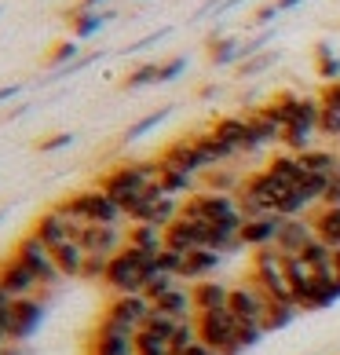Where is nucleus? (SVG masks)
Segmentation results:
<instances>
[{
	"mask_svg": "<svg viewBox=\"0 0 340 355\" xmlns=\"http://www.w3.org/2000/svg\"><path fill=\"white\" fill-rule=\"evenodd\" d=\"M282 220L278 213H267V216H256V220H245L242 223V245L249 249H260V245H274V239H278V231H282Z\"/></svg>",
	"mask_w": 340,
	"mask_h": 355,
	"instance_id": "17",
	"label": "nucleus"
},
{
	"mask_svg": "<svg viewBox=\"0 0 340 355\" xmlns=\"http://www.w3.org/2000/svg\"><path fill=\"white\" fill-rule=\"evenodd\" d=\"M179 355H216V352H213V348H205L202 340H194V345H190V348H183Z\"/></svg>",
	"mask_w": 340,
	"mask_h": 355,
	"instance_id": "57",
	"label": "nucleus"
},
{
	"mask_svg": "<svg viewBox=\"0 0 340 355\" xmlns=\"http://www.w3.org/2000/svg\"><path fill=\"white\" fill-rule=\"evenodd\" d=\"M190 293H194V311H216V308H227L231 286L220 279H202V282H190Z\"/></svg>",
	"mask_w": 340,
	"mask_h": 355,
	"instance_id": "19",
	"label": "nucleus"
},
{
	"mask_svg": "<svg viewBox=\"0 0 340 355\" xmlns=\"http://www.w3.org/2000/svg\"><path fill=\"white\" fill-rule=\"evenodd\" d=\"M44 319V297H26V300H15L11 304V337L15 345L30 340L37 334V326Z\"/></svg>",
	"mask_w": 340,
	"mask_h": 355,
	"instance_id": "12",
	"label": "nucleus"
},
{
	"mask_svg": "<svg viewBox=\"0 0 340 355\" xmlns=\"http://www.w3.org/2000/svg\"><path fill=\"white\" fill-rule=\"evenodd\" d=\"M0 286L8 289L11 300H26V297H44L41 282H37V275L22 264L15 257H4L0 260Z\"/></svg>",
	"mask_w": 340,
	"mask_h": 355,
	"instance_id": "9",
	"label": "nucleus"
},
{
	"mask_svg": "<svg viewBox=\"0 0 340 355\" xmlns=\"http://www.w3.org/2000/svg\"><path fill=\"white\" fill-rule=\"evenodd\" d=\"M158 187L172 198H190L194 191H202V180L183 173V168H172V165H161L158 162Z\"/></svg>",
	"mask_w": 340,
	"mask_h": 355,
	"instance_id": "20",
	"label": "nucleus"
},
{
	"mask_svg": "<svg viewBox=\"0 0 340 355\" xmlns=\"http://www.w3.org/2000/svg\"><path fill=\"white\" fill-rule=\"evenodd\" d=\"M289 289H293V300H296L300 311H325V308H333L330 300H325V293L315 286V275L304 279V282H293Z\"/></svg>",
	"mask_w": 340,
	"mask_h": 355,
	"instance_id": "31",
	"label": "nucleus"
},
{
	"mask_svg": "<svg viewBox=\"0 0 340 355\" xmlns=\"http://www.w3.org/2000/svg\"><path fill=\"white\" fill-rule=\"evenodd\" d=\"M227 264L224 253H216V249H190L187 257H183V271H179V282H202V279H213V275Z\"/></svg>",
	"mask_w": 340,
	"mask_h": 355,
	"instance_id": "13",
	"label": "nucleus"
},
{
	"mask_svg": "<svg viewBox=\"0 0 340 355\" xmlns=\"http://www.w3.org/2000/svg\"><path fill=\"white\" fill-rule=\"evenodd\" d=\"M311 239H319L315 227H311V220L307 216H289V220H282V231H278V239H274V245H278L285 257H296Z\"/></svg>",
	"mask_w": 340,
	"mask_h": 355,
	"instance_id": "18",
	"label": "nucleus"
},
{
	"mask_svg": "<svg viewBox=\"0 0 340 355\" xmlns=\"http://www.w3.org/2000/svg\"><path fill=\"white\" fill-rule=\"evenodd\" d=\"M165 245L176 249V253H190V249H202L205 245V223L198 220H187L179 216L165 227Z\"/></svg>",
	"mask_w": 340,
	"mask_h": 355,
	"instance_id": "15",
	"label": "nucleus"
},
{
	"mask_svg": "<svg viewBox=\"0 0 340 355\" xmlns=\"http://www.w3.org/2000/svg\"><path fill=\"white\" fill-rule=\"evenodd\" d=\"M300 260H304V264L311 268V271H322V268H333V249L325 245L322 239H311L304 249H300L296 253Z\"/></svg>",
	"mask_w": 340,
	"mask_h": 355,
	"instance_id": "33",
	"label": "nucleus"
},
{
	"mask_svg": "<svg viewBox=\"0 0 340 355\" xmlns=\"http://www.w3.org/2000/svg\"><path fill=\"white\" fill-rule=\"evenodd\" d=\"M208 62L213 67H231V62H238V48L242 41L238 37H224V33H216V37H208Z\"/></svg>",
	"mask_w": 340,
	"mask_h": 355,
	"instance_id": "32",
	"label": "nucleus"
},
{
	"mask_svg": "<svg viewBox=\"0 0 340 355\" xmlns=\"http://www.w3.org/2000/svg\"><path fill=\"white\" fill-rule=\"evenodd\" d=\"M194 139V147H198V154H202V162H205V173L208 168H220V165H227L231 157H238L227 143H220L216 136H213V128H205V132H194L190 136Z\"/></svg>",
	"mask_w": 340,
	"mask_h": 355,
	"instance_id": "22",
	"label": "nucleus"
},
{
	"mask_svg": "<svg viewBox=\"0 0 340 355\" xmlns=\"http://www.w3.org/2000/svg\"><path fill=\"white\" fill-rule=\"evenodd\" d=\"M15 92H19V88H0V103H4V99H11Z\"/></svg>",
	"mask_w": 340,
	"mask_h": 355,
	"instance_id": "60",
	"label": "nucleus"
},
{
	"mask_svg": "<svg viewBox=\"0 0 340 355\" xmlns=\"http://www.w3.org/2000/svg\"><path fill=\"white\" fill-rule=\"evenodd\" d=\"M73 55H77V44L73 41H62V44H55V48L48 51V62H51V67H59V62H70Z\"/></svg>",
	"mask_w": 340,
	"mask_h": 355,
	"instance_id": "53",
	"label": "nucleus"
},
{
	"mask_svg": "<svg viewBox=\"0 0 340 355\" xmlns=\"http://www.w3.org/2000/svg\"><path fill=\"white\" fill-rule=\"evenodd\" d=\"M311 209H315V205H311V202L304 198V194H300V191L293 187V191L278 202V216H285V220H289V216H307Z\"/></svg>",
	"mask_w": 340,
	"mask_h": 355,
	"instance_id": "42",
	"label": "nucleus"
},
{
	"mask_svg": "<svg viewBox=\"0 0 340 355\" xmlns=\"http://www.w3.org/2000/svg\"><path fill=\"white\" fill-rule=\"evenodd\" d=\"M154 311L172 315V319H187V315H194V293H190V282H176L165 297L154 300Z\"/></svg>",
	"mask_w": 340,
	"mask_h": 355,
	"instance_id": "21",
	"label": "nucleus"
},
{
	"mask_svg": "<svg viewBox=\"0 0 340 355\" xmlns=\"http://www.w3.org/2000/svg\"><path fill=\"white\" fill-rule=\"evenodd\" d=\"M271 37H274V30H264V33H256V37H249V41H242V48H238V62H245V59H253V55H260V51H267V44H271Z\"/></svg>",
	"mask_w": 340,
	"mask_h": 355,
	"instance_id": "47",
	"label": "nucleus"
},
{
	"mask_svg": "<svg viewBox=\"0 0 340 355\" xmlns=\"http://www.w3.org/2000/svg\"><path fill=\"white\" fill-rule=\"evenodd\" d=\"M73 136L70 132H55V136H44V139H37V150L41 154H51V150H62V147H70Z\"/></svg>",
	"mask_w": 340,
	"mask_h": 355,
	"instance_id": "52",
	"label": "nucleus"
},
{
	"mask_svg": "<svg viewBox=\"0 0 340 355\" xmlns=\"http://www.w3.org/2000/svg\"><path fill=\"white\" fill-rule=\"evenodd\" d=\"M242 223L245 216L242 213H234L227 220H216V223H205V245L208 249H216V253H224V257H234V253H242Z\"/></svg>",
	"mask_w": 340,
	"mask_h": 355,
	"instance_id": "11",
	"label": "nucleus"
},
{
	"mask_svg": "<svg viewBox=\"0 0 340 355\" xmlns=\"http://www.w3.org/2000/svg\"><path fill=\"white\" fill-rule=\"evenodd\" d=\"M183 257H187V253H176V249H161V253H158V268L165 271V275H176V279H179V271H183Z\"/></svg>",
	"mask_w": 340,
	"mask_h": 355,
	"instance_id": "49",
	"label": "nucleus"
},
{
	"mask_svg": "<svg viewBox=\"0 0 340 355\" xmlns=\"http://www.w3.org/2000/svg\"><path fill=\"white\" fill-rule=\"evenodd\" d=\"M300 315V308L296 304H271L267 300V311H264V330L267 334H278V330H285L293 319Z\"/></svg>",
	"mask_w": 340,
	"mask_h": 355,
	"instance_id": "34",
	"label": "nucleus"
},
{
	"mask_svg": "<svg viewBox=\"0 0 340 355\" xmlns=\"http://www.w3.org/2000/svg\"><path fill=\"white\" fill-rule=\"evenodd\" d=\"M208 128H213V136H216L220 143H227L234 154H256V150H260L256 143H253V132H249L245 114H224V117H216Z\"/></svg>",
	"mask_w": 340,
	"mask_h": 355,
	"instance_id": "10",
	"label": "nucleus"
},
{
	"mask_svg": "<svg viewBox=\"0 0 340 355\" xmlns=\"http://www.w3.org/2000/svg\"><path fill=\"white\" fill-rule=\"evenodd\" d=\"M15 345V337H11V311H0V348Z\"/></svg>",
	"mask_w": 340,
	"mask_h": 355,
	"instance_id": "56",
	"label": "nucleus"
},
{
	"mask_svg": "<svg viewBox=\"0 0 340 355\" xmlns=\"http://www.w3.org/2000/svg\"><path fill=\"white\" fill-rule=\"evenodd\" d=\"M168 114H172V107H161V110H154L150 117H143V121H136V125H132V128H128V132H125V143H132V139H139V136H147L150 128H158V125L165 121Z\"/></svg>",
	"mask_w": 340,
	"mask_h": 355,
	"instance_id": "43",
	"label": "nucleus"
},
{
	"mask_svg": "<svg viewBox=\"0 0 340 355\" xmlns=\"http://www.w3.org/2000/svg\"><path fill=\"white\" fill-rule=\"evenodd\" d=\"M51 257H55V268L62 271V279H81V268H84V249H81V242H62V245H55L51 249Z\"/></svg>",
	"mask_w": 340,
	"mask_h": 355,
	"instance_id": "25",
	"label": "nucleus"
},
{
	"mask_svg": "<svg viewBox=\"0 0 340 355\" xmlns=\"http://www.w3.org/2000/svg\"><path fill=\"white\" fill-rule=\"evenodd\" d=\"M227 308L238 315V319H260L264 322V311H267V297L260 293V289L253 282H238V286H231V300H227Z\"/></svg>",
	"mask_w": 340,
	"mask_h": 355,
	"instance_id": "16",
	"label": "nucleus"
},
{
	"mask_svg": "<svg viewBox=\"0 0 340 355\" xmlns=\"http://www.w3.org/2000/svg\"><path fill=\"white\" fill-rule=\"evenodd\" d=\"M158 162H161V165H172V168H183V173H190V176H198V180H202V173H205V162H202V154H198V147H194L190 136L172 139V143H168V147L158 154Z\"/></svg>",
	"mask_w": 340,
	"mask_h": 355,
	"instance_id": "14",
	"label": "nucleus"
},
{
	"mask_svg": "<svg viewBox=\"0 0 340 355\" xmlns=\"http://www.w3.org/2000/svg\"><path fill=\"white\" fill-rule=\"evenodd\" d=\"M154 275H161L158 268V257L143 253V249H132L125 245L117 257H110V268H107V289L110 297H125V293H143V286H147Z\"/></svg>",
	"mask_w": 340,
	"mask_h": 355,
	"instance_id": "1",
	"label": "nucleus"
},
{
	"mask_svg": "<svg viewBox=\"0 0 340 355\" xmlns=\"http://www.w3.org/2000/svg\"><path fill=\"white\" fill-rule=\"evenodd\" d=\"M319 205H340V173L330 176V187H325V194H322Z\"/></svg>",
	"mask_w": 340,
	"mask_h": 355,
	"instance_id": "55",
	"label": "nucleus"
},
{
	"mask_svg": "<svg viewBox=\"0 0 340 355\" xmlns=\"http://www.w3.org/2000/svg\"><path fill=\"white\" fill-rule=\"evenodd\" d=\"M125 227L128 223H84L81 227V249L99 257H117L125 249Z\"/></svg>",
	"mask_w": 340,
	"mask_h": 355,
	"instance_id": "7",
	"label": "nucleus"
},
{
	"mask_svg": "<svg viewBox=\"0 0 340 355\" xmlns=\"http://www.w3.org/2000/svg\"><path fill=\"white\" fill-rule=\"evenodd\" d=\"M245 121H249V132H253V143L260 150L264 147H271V143H282V128L271 121V117L264 114V110H245Z\"/></svg>",
	"mask_w": 340,
	"mask_h": 355,
	"instance_id": "28",
	"label": "nucleus"
},
{
	"mask_svg": "<svg viewBox=\"0 0 340 355\" xmlns=\"http://www.w3.org/2000/svg\"><path fill=\"white\" fill-rule=\"evenodd\" d=\"M267 173H274L278 180H285L289 183V187H300V183H304V168H300V157L296 154H289V150H278V154H271V162L264 165Z\"/></svg>",
	"mask_w": 340,
	"mask_h": 355,
	"instance_id": "29",
	"label": "nucleus"
},
{
	"mask_svg": "<svg viewBox=\"0 0 340 355\" xmlns=\"http://www.w3.org/2000/svg\"><path fill=\"white\" fill-rule=\"evenodd\" d=\"M88 355H136V334L99 315L96 330L88 337Z\"/></svg>",
	"mask_w": 340,
	"mask_h": 355,
	"instance_id": "5",
	"label": "nucleus"
},
{
	"mask_svg": "<svg viewBox=\"0 0 340 355\" xmlns=\"http://www.w3.org/2000/svg\"><path fill=\"white\" fill-rule=\"evenodd\" d=\"M315 132H322L325 139H340V114L322 107V114H319V128H315Z\"/></svg>",
	"mask_w": 340,
	"mask_h": 355,
	"instance_id": "48",
	"label": "nucleus"
},
{
	"mask_svg": "<svg viewBox=\"0 0 340 355\" xmlns=\"http://www.w3.org/2000/svg\"><path fill=\"white\" fill-rule=\"evenodd\" d=\"M11 304H15V300H11V297H8V289L0 286V311H11Z\"/></svg>",
	"mask_w": 340,
	"mask_h": 355,
	"instance_id": "58",
	"label": "nucleus"
},
{
	"mask_svg": "<svg viewBox=\"0 0 340 355\" xmlns=\"http://www.w3.org/2000/svg\"><path fill=\"white\" fill-rule=\"evenodd\" d=\"M319 103H322L325 110H337V114H340V81L322 85V88H319Z\"/></svg>",
	"mask_w": 340,
	"mask_h": 355,
	"instance_id": "51",
	"label": "nucleus"
},
{
	"mask_svg": "<svg viewBox=\"0 0 340 355\" xmlns=\"http://www.w3.org/2000/svg\"><path fill=\"white\" fill-rule=\"evenodd\" d=\"M315 70L322 77V85L340 81V59L330 51V44H315Z\"/></svg>",
	"mask_w": 340,
	"mask_h": 355,
	"instance_id": "35",
	"label": "nucleus"
},
{
	"mask_svg": "<svg viewBox=\"0 0 340 355\" xmlns=\"http://www.w3.org/2000/svg\"><path fill=\"white\" fill-rule=\"evenodd\" d=\"M154 180H158V157H150V162H125V165H114V168H107V173L96 180V187L107 191L117 205H125V202H132L136 194L147 191Z\"/></svg>",
	"mask_w": 340,
	"mask_h": 355,
	"instance_id": "2",
	"label": "nucleus"
},
{
	"mask_svg": "<svg viewBox=\"0 0 340 355\" xmlns=\"http://www.w3.org/2000/svg\"><path fill=\"white\" fill-rule=\"evenodd\" d=\"M296 157H300V168H304V173H322V176H337L340 173V154L337 150L311 147V150L296 154Z\"/></svg>",
	"mask_w": 340,
	"mask_h": 355,
	"instance_id": "30",
	"label": "nucleus"
},
{
	"mask_svg": "<svg viewBox=\"0 0 340 355\" xmlns=\"http://www.w3.org/2000/svg\"><path fill=\"white\" fill-rule=\"evenodd\" d=\"M282 147L289 150V154H304V150H311V128L285 125V128H282Z\"/></svg>",
	"mask_w": 340,
	"mask_h": 355,
	"instance_id": "37",
	"label": "nucleus"
},
{
	"mask_svg": "<svg viewBox=\"0 0 340 355\" xmlns=\"http://www.w3.org/2000/svg\"><path fill=\"white\" fill-rule=\"evenodd\" d=\"M315 234L330 245V249H340V205H315V213L307 216Z\"/></svg>",
	"mask_w": 340,
	"mask_h": 355,
	"instance_id": "23",
	"label": "nucleus"
},
{
	"mask_svg": "<svg viewBox=\"0 0 340 355\" xmlns=\"http://www.w3.org/2000/svg\"><path fill=\"white\" fill-rule=\"evenodd\" d=\"M107 268H110V257L88 253V257H84V268H81V282L102 286V282H107Z\"/></svg>",
	"mask_w": 340,
	"mask_h": 355,
	"instance_id": "38",
	"label": "nucleus"
},
{
	"mask_svg": "<svg viewBox=\"0 0 340 355\" xmlns=\"http://www.w3.org/2000/svg\"><path fill=\"white\" fill-rule=\"evenodd\" d=\"M150 311H154V304L143 293H125V297H110V304L102 308V319L125 326L128 334H139Z\"/></svg>",
	"mask_w": 340,
	"mask_h": 355,
	"instance_id": "6",
	"label": "nucleus"
},
{
	"mask_svg": "<svg viewBox=\"0 0 340 355\" xmlns=\"http://www.w3.org/2000/svg\"><path fill=\"white\" fill-rule=\"evenodd\" d=\"M242 180H245V176L238 173V168L220 165V168H208V173H202V191H213V194H238Z\"/></svg>",
	"mask_w": 340,
	"mask_h": 355,
	"instance_id": "27",
	"label": "nucleus"
},
{
	"mask_svg": "<svg viewBox=\"0 0 340 355\" xmlns=\"http://www.w3.org/2000/svg\"><path fill=\"white\" fill-rule=\"evenodd\" d=\"M30 234H33L37 242H44L48 249H55V245H62V242L81 239V227H73V223L62 216L55 205H51V209H44V213L30 223Z\"/></svg>",
	"mask_w": 340,
	"mask_h": 355,
	"instance_id": "8",
	"label": "nucleus"
},
{
	"mask_svg": "<svg viewBox=\"0 0 340 355\" xmlns=\"http://www.w3.org/2000/svg\"><path fill=\"white\" fill-rule=\"evenodd\" d=\"M198 322V340L205 348H213L216 355H242L238 348V315L231 308H216V311H194Z\"/></svg>",
	"mask_w": 340,
	"mask_h": 355,
	"instance_id": "3",
	"label": "nucleus"
},
{
	"mask_svg": "<svg viewBox=\"0 0 340 355\" xmlns=\"http://www.w3.org/2000/svg\"><path fill=\"white\" fill-rule=\"evenodd\" d=\"M274 62H278V51H260V55H253V59H245V62H238V77H260L264 70H271Z\"/></svg>",
	"mask_w": 340,
	"mask_h": 355,
	"instance_id": "41",
	"label": "nucleus"
},
{
	"mask_svg": "<svg viewBox=\"0 0 340 355\" xmlns=\"http://www.w3.org/2000/svg\"><path fill=\"white\" fill-rule=\"evenodd\" d=\"M333 271H337V279H340V249H333Z\"/></svg>",
	"mask_w": 340,
	"mask_h": 355,
	"instance_id": "61",
	"label": "nucleus"
},
{
	"mask_svg": "<svg viewBox=\"0 0 340 355\" xmlns=\"http://www.w3.org/2000/svg\"><path fill=\"white\" fill-rule=\"evenodd\" d=\"M296 107H300V96H296V92H274V96H271L260 110H264L278 128H285V125H293Z\"/></svg>",
	"mask_w": 340,
	"mask_h": 355,
	"instance_id": "26",
	"label": "nucleus"
},
{
	"mask_svg": "<svg viewBox=\"0 0 340 355\" xmlns=\"http://www.w3.org/2000/svg\"><path fill=\"white\" fill-rule=\"evenodd\" d=\"M158 70H161V62H143V67H136L132 73L125 77V88H143V85H158Z\"/></svg>",
	"mask_w": 340,
	"mask_h": 355,
	"instance_id": "45",
	"label": "nucleus"
},
{
	"mask_svg": "<svg viewBox=\"0 0 340 355\" xmlns=\"http://www.w3.org/2000/svg\"><path fill=\"white\" fill-rule=\"evenodd\" d=\"M125 245L158 257L161 249H165V231L154 227V223H128V227H125Z\"/></svg>",
	"mask_w": 340,
	"mask_h": 355,
	"instance_id": "24",
	"label": "nucleus"
},
{
	"mask_svg": "<svg viewBox=\"0 0 340 355\" xmlns=\"http://www.w3.org/2000/svg\"><path fill=\"white\" fill-rule=\"evenodd\" d=\"M136 355H172V348H168V340L154 337L147 330H139L136 334Z\"/></svg>",
	"mask_w": 340,
	"mask_h": 355,
	"instance_id": "44",
	"label": "nucleus"
},
{
	"mask_svg": "<svg viewBox=\"0 0 340 355\" xmlns=\"http://www.w3.org/2000/svg\"><path fill=\"white\" fill-rule=\"evenodd\" d=\"M99 26H102L99 11H81V8L70 11V30H73V37H91Z\"/></svg>",
	"mask_w": 340,
	"mask_h": 355,
	"instance_id": "36",
	"label": "nucleus"
},
{
	"mask_svg": "<svg viewBox=\"0 0 340 355\" xmlns=\"http://www.w3.org/2000/svg\"><path fill=\"white\" fill-rule=\"evenodd\" d=\"M176 326H179V319H172V315L150 311V315H147V322H143V330H147V334H154V337H161V340H172Z\"/></svg>",
	"mask_w": 340,
	"mask_h": 355,
	"instance_id": "40",
	"label": "nucleus"
},
{
	"mask_svg": "<svg viewBox=\"0 0 340 355\" xmlns=\"http://www.w3.org/2000/svg\"><path fill=\"white\" fill-rule=\"evenodd\" d=\"M0 355H22V348H15V345H8V348H0Z\"/></svg>",
	"mask_w": 340,
	"mask_h": 355,
	"instance_id": "62",
	"label": "nucleus"
},
{
	"mask_svg": "<svg viewBox=\"0 0 340 355\" xmlns=\"http://www.w3.org/2000/svg\"><path fill=\"white\" fill-rule=\"evenodd\" d=\"M176 282H179L176 275H165V271H161V275H154V279H150L147 286H143V297H147L150 304H154V300H158V297H165V293H168V289H172Z\"/></svg>",
	"mask_w": 340,
	"mask_h": 355,
	"instance_id": "46",
	"label": "nucleus"
},
{
	"mask_svg": "<svg viewBox=\"0 0 340 355\" xmlns=\"http://www.w3.org/2000/svg\"><path fill=\"white\" fill-rule=\"evenodd\" d=\"M102 4V0H81V4H77V8H81V11H96Z\"/></svg>",
	"mask_w": 340,
	"mask_h": 355,
	"instance_id": "59",
	"label": "nucleus"
},
{
	"mask_svg": "<svg viewBox=\"0 0 340 355\" xmlns=\"http://www.w3.org/2000/svg\"><path fill=\"white\" fill-rule=\"evenodd\" d=\"M187 70V59L183 55H176V59H168V62H161V70H158V85H168V81H176V77Z\"/></svg>",
	"mask_w": 340,
	"mask_h": 355,
	"instance_id": "50",
	"label": "nucleus"
},
{
	"mask_svg": "<svg viewBox=\"0 0 340 355\" xmlns=\"http://www.w3.org/2000/svg\"><path fill=\"white\" fill-rule=\"evenodd\" d=\"M194 340H198V322H194V315H187V319H179L172 340H168V348H172V355H179L183 348H190Z\"/></svg>",
	"mask_w": 340,
	"mask_h": 355,
	"instance_id": "39",
	"label": "nucleus"
},
{
	"mask_svg": "<svg viewBox=\"0 0 340 355\" xmlns=\"http://www.w3.org/2000/svg\"><path fill=\"white\" fill-rule=\"evenodd\" d=\"M11 257L22 260V264L37 275V282H41V289H44V300H48V293H51L55 286L66 282V279H62V271L55 268V257H51V249H48L44 242H37L30 231H26L22 239L15 242V249H11Z\"/></svg>",
	"mask_w": 340,
	"mask_h": 355,
	"instance_id": "4",
	"label": "nucleus"
},
{
	"mask_svg": "<svg viewBox=\"0 0 340 355\" xmlns=\"http://www.w3.org/2000/svg\"><path fill=\"white\" fill-rule=\"evenodd\" d=\"M274 19H278V4H274V0L271 4H260L253 11V26H264V22H274Z\"/></svg>",
	"mask_w": 340,
	"mask_h": 355,
	"instance_id": "54",
	"label": "nucleus"
}]
</instances>
